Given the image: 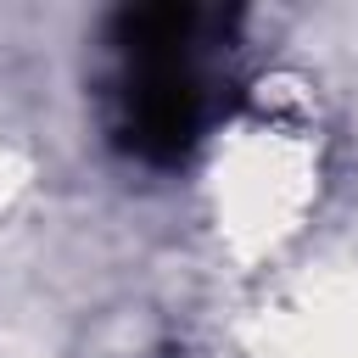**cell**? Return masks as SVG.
Instances as JSON below:
<instances>
[{
  "instance_id": "cell-1",
  "label": "cell",
  "mask_w": 358,
  "mask_h": 358,
  "mask_svg": "<svg viewBox=\"0 0 358 358\" xmlns=\"http://www.w3.org/2000/svg\"><path fill=\"white\" fill-rule=\"evenodd\" d=\"M319 190H324V140L313 123V101L285 78L274 84L263 78L257 95L218 129L201 168L213 241L241 268L274 263L308 229Z\"/></svg>"
},
{
  "instance_id": "cell-2",
  "label": "cell",
  "mask_w": 358,
  "mask_h": 358,
  "mask_svg": "<svg viewBox=\"0 0 358 358\" xmlns=\"http://www.w3.org/2000/svg\"><path fill=\"white\" fill-rule=\"evenodd\" d=\"M252 358H358V280L341 268L291 280L263 302Z\"/></svg>"
},
{
  "instance_id": "cell-3",
  "label": "cell",
  "mask_w": 358,
  "mask_h": 358,
  "mask_svg": "<svg viewBox=\"0 0 358 358\" xmlns=\"http://www.w3.org/2000/svg\"><path fill=\"white\" fill-rule=\"evenodd\" d=\"M28 179H34V162L11 145V140H0V218L22 201V190H28Z\"/></svg>"
}]
</instances>
